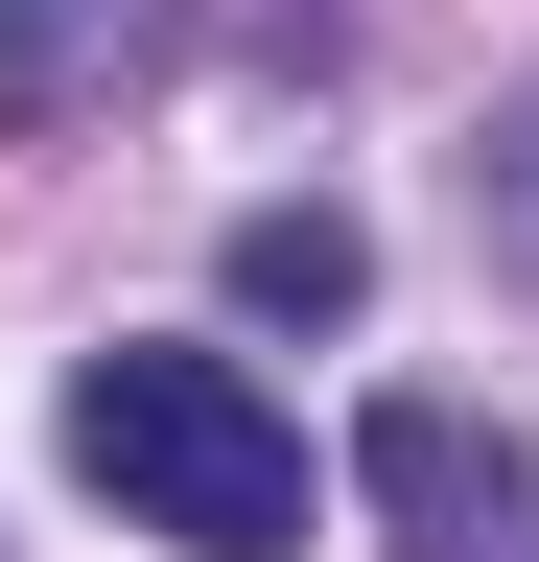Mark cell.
<instances>
[{
  "mask_svg": "<svg viewBox=\"0 0 539 562\" xmlns=\"http://www.w3.org/2000/svg\"><path fill=\"white\" fill-rule=\"evenodd\" d=\"M71 469L117 492V539H188V562H305L328 539V469H305V422L235 375V351H188V328H117L71 351Z\"/></svg>",
  "mask_w": 539,
  "mask_h": 562,
  "instance_id": "obj_1",
  "label": "cell"
},
{
  "mask_svg": "<svg viewBox=\"0 0 539 562\" xmlns=\"http://www.w3.org/2000/svg\"><path fill=\"white\" fill-rule=\"evenodd\" d=\"M352 492L398 516V562H539V469H516L469 398H375V422H352Z\"/></svg>",
  "mask_w": 539,
  "mask_h": 562,
  "instance_id": "obj_2",
  "label": "cell"
},
{
  "mask_svg": "<svg viewBox=\"0 0 539 562\" xmlns=\"http://www.w3.org/2000/svg\"><path fill=\"white\" fill-rule=\"evenodd\" d=\"M188 24H212V0H0V140H47V117H94V94H142Z\"/></svg>",
  "mask_w": 539,
  "mask_h": 562,
  "instance_id": "obj_3",
  "label": "cell"
},
{
  "mask_svg": "<svg viewBox=\"0 0 539 562\" xmlns=\"http://www.w3.org/2000/svg\"><path fill=\"white\" fill-rule=\"evenodd\" d=\"M235 305H258V328H352V305H375V235H352L328 188H305V211H235Z\"/></svg>",
  "mask_w": 539,
  "mask_h": 562,
  "instance_id": "obj_4",
  "label": "cell"
},
{
  "mask_svg": "<svg viewBox=\"0 0 539 562\" xmlns=\"http://www.w3.org/2000/svg\"><path fill=\"white\" fill-rule=\"evenodd\" d=\"M469 235H493V281H539V94L493 117V165H469Z\"/></svg>",
  "mask_w": 539,
  "mask_h": 562,
  "instance_id": "obj_5",
  "label": "cell"
}]
</instances>
